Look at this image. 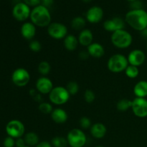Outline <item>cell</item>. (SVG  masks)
Here are the masks:
<instances>
[{
	"instance_id": "obj_17",
	"label": "cell",
	"mask_w": 147,
	"mask_h": 147,
	"mask_svg": "<svg viewBox=\"0 0 147 147\" xmlns=\"http://www.w3.org/2000/svg\"><path fill=\"white\" fill-rule=\"evenodd\" d=\"M78 42L80 45L88 47L93 43V33L88 29H84L80 32V34L78 37Z\"/></svg>"
},
{
	"instance_id": "obj_1",
	"label": "cell",
	"mask_w": 147,
	"mask_h": 147,
	"mask_svg": "<svg viewBox=\"0 0 147 147\" xmlns=\"http://www.w3.org/2000/svg\"><path fill=\"white\" fill-rule=\"evenodd\" d=\"M125 22L134 30L143 31L147 28V12L143 9L130 10L126 13Z\"/></svg>"
},
{
	"instance_id": "obj_31",
	"label": "cell",
	"mask_w": 147,
	"mask_h": 147,
	"mask_svg": "<svg viewBox=\"0 0 147 147\" xmlns=\"http://www.w3.org/2000/svg\"><path fill=\"white\" fill-rule=\"evenodd\" d=\"M96 95L94 92L90 89H87L84 93V99L88 103H92L95 100Z\"/></svg>"
},
{
	"instance_id": "obj_30",
	"label": "cell",
	"mask_w": 147,
	"mask_h": 147,
	"mask_svg": "<svg viewBox=\"0 0 147 147\" xmlns=\"http://www.w3.org/2000/svg\"><path fill=\"white\" fill-rule=\"evenodd\" d=\"M66 89L70 95H76L79 90V86L76 82L70 81L66 86Z\"/></svg>"
},
{
	"instance_id": "obj_26",
	"label": "cell",
	"mask_w": 147,
	"mask_h": 147,
	"mask_svg": "<svg viewBox=\"0 0 147 147\" xmlns=\"http://www.w3.org/2000/svg\"><path fill=\"white\" fill-rule=\"evenodd\" d=\"M51 66L47 61H42L38 65V72L43 76H46L50 73Z\"/></svg>"
},
{
	"instance_id": "obj_21",
	"label": "cell",
	"mask_w": 147,
	"mask_h": 147,
	"mask_svg": "<svg viewBox=\"0 0 147 147\" xmlns=\"http://www.w3.org/2000/svg\"><path fill=\"white\" fill-rule=\"evenodd\" d=\"M134 93L137 98H144L147 96V81L141 80L139 81L134 88Z\"/></svg>"
},
{
	"instance_id": "obj_34",
	"label": "cell",
	"mask_w": 147,
	"mask_h": 147,
	"mask_svg": "<svg viewBox=\"0 0 147 147\" xmlns=\"http://www.w3.org/2000/svg\"><path fill=\"white\" fill-rule=\"evenodd\" d=\"M15 145V140L14 138L8 136L4 141V147H14Z\"/></svg>"
},
{
	"instance_id": "obj_28",
	"label": "cell",
	"mask_w": 147,
	"mask_h": 147,
	"mask_svg": "<svg viewBox=\"0 0 147 147\" xmlns=\"http://www.w3.org/2000/svg\"><path fill=\"white\" fill-rule=\"evenodd\" d=\"M125 73H126V76L129 78H136L139 76V70L138 67L129 65L125 70Z\"/></svg>"
},
{
	"instance_id": "obj_16",
	"label": "cell",
	"mask_w": 147,
	"mask_h": 147,
	"mask_svg": "<svg viewBox=\"0 0 147 147\" xmlns=\"http://www.w3.org/2000/svg\"><path fill=\"white\" fill-rule=\"evenodd\" d=\"M22 36L26 40H32L36 34V26L32 22H25L21 27Z\"/></svg>"
},
{
	"instance_id": "obj_7",
	"label": "cell",
	"mask_w": 147,
	"mask_h": 147,
	"mask_svg": "<svg viewBox=\"0 0 147 147\" xmlns=\"http://www.w3.org/2000/svg\"><path fill=\"white\" fill-rule=\"evenodd\" d=\"M6 131L9 136L18 139L24 135L25 128L22 122L19 120H11L6 126Z\"/></svg>"
},
{
	"instance_id": "obj_6",
	"label": "cell",
	"mask_w": 147,
	"mask_h": 147,
	"mask_svg": "<svg viewBox=\"0 0 147 147\" xmlns=\"http://www.w3.org/2000/svg\"><path fill=\"white\" fill-rule=\"evenodd\" d=\"M67 140L70 147H83L87 142L86 134L79 129H73L68 132Z\"/></svg>"
},
{
	"instance_id": "obj_12",
	"label": "cell",
	"mask_w": 147,
	"mask_h": 147,
	"mask_svg": "<svg viewBox=\"0 0 147 147\" xmlns=\"http://www.w3.org/2000/svg\"><path fill=\"white\" fill-rule=\"evenodd\" d=\"M127 59L129 65L139 67L144 63L146 60V55L143 50L136 49L129 53Z\"/></svg>"
},
{
	"instance_id": "obj_24",
	"label": "cell",
	"mask_w": 147,
	"mask_h": 147,
	"mask_svg": "<svg viewBox=\"0 0 147 147\" xmlns=\"http://www.w3.org/2000/svg\"><path fill=\"white\" fill-rule=\"evenodd\" d=\"M86 24V20L82 17H75L71 21V27L75 30H80V31H82L83 30H84Z\"/></svg>"
},
{
	"instance_id": "obj_33",
	"label": "cell",
	"mask_w": 147,
	"mask_h": 147,
	"mask_svg": "<svg viewBox=\"0 0 147 147\" xmlns=\"http://www.w3.org/2000/svg\"><path fill=\"white\" fill-rule=\"evenodd\" d=\"M80 124L83 129H88L91 127V121L89 118L84 116L80 119Z\"/></svg>"
},
{
	"instance_id": "obj_10",
	"label": "cell",
	"mask_w": 147,
	"mask_h": 147,
	"mask_svg": "<svg viewBox=\"0 0 147 147\" xmlns=\"http://www.w3.org/2000/svg\"><path fill=\"white\" fill-rule=\"evenodd\" d=\"M31 10L30 7L24 2H19L14 5L12 9V15L17 21L23 22L30 17Z\"/></svg>"
},
{
	"instance_id": "obj_11",
	"label": "cell",
	"mask_w": 147,
	"mask_h": 147,
	"mask_svg": "<svg viewBox=\"0 0 147 147\" xmlns=\"http://www.w3.org/2000/svg\"><path fill=\"white\" fill-rule=\"evenodd\" d=\"M131 110L139 118L147 117V100L144 98L136 97L132 100Z\"/></svg>"
},
{
	"instance_id": "obj_29",
	"label": "cell",
	"mask_w": 147,
	"mask_h": 147,
	"mask_svg": "<svg viewBox=\"0 0 147 147\" xmlns=\"http://www.w3.org/2000/svg\"><path fill=\"white\" fill-rule=\"evenodd\" d=\"M38 109L43 114H51L53 111V106L47 102H41L39 105Z\"/></svg>"
},
{
	"instance_id": "obj_15",
	"label": "cell",
	"mask_w": 147,
	"mask_h": 147,
	"mask_svg": "<svg viewBox=\"0 0 147 147\" xmlns=\"http://www.w3.org/2000/svg\"><path fill=\"white\" fill-rule=\"evenodd\" d=\"M125 22L120 17H114L111 20H108L103 23V27L108 32L112 33L117 30H124Z\"/></svg>"
},
{
	"instance_id": "obj_39",
	"label": "cell",
	"mask_w": 147,
	"mask_h": 147,
	"mask_svg": "<svg viewBox=\"0 0 147 147\" xmlns=\"http://www.w3.org/2000/svg\"><path fill=\"white\" fill-rule=\"evenodd\" d=\"M90 55H89L88 52L86 51V50H82L80 53H79V57H80L81 60H87L89 57Z\"/></svg>"
},
{
	"instance_id": "obj_14",
	"label": "cell",
	"mask_w": 147,
	"mask_h": 147,
	"mask_svg": "<svg viewBox=\"0 0 147 147\" xmlns=\"http://www.w3.org/2000/svg\"><path fill=\"white\" fill-rule=\"evenodd\" d=\"M103 17V11L100 7L94 6L89 9L86 14V20L92 24H96L100 22Z\"/></svg>"
},
{
	"instance_id": "obj_37",
	"label": "cell",
	"mask_w": 147,
	"mask_h": 147,
	"mask_svg": "<svg viewBox=\"0 0 147 147\" xmlns=\"http://www.w3.org/2000/svg\"><path fill=\"white\" fill-rule=\"evenodd\" d=\"M15 146L17 147H24L26 146L25 142H24V138H18L15 141Z\"/></svg>"
},
{
	"instance_id": "obj_32",
	"label": "cell",
	"mask_w": 147,
	"mask_h": 147,
	"mask_svg": "<svg viewBox=\"0 0 147 147\" xmlns=\"http://www.w3.org/2000/svg\"><path fill=\"white\" fill-rule=\"evenodd\" d=\"M29 47H30V49L32 52L38 53V52H40V50H41L42 45L41 43L39 41H37V40H32V41L30 42Z\"/></svg>"
},
{
	"instance_id": "obj_43",
	"label": "cell",
	"mask_w": 147,
	"mask_h": 147,
	"mask_svg": "<svg viewBox=\"0 0 147 147\" xmlns=\"http://www.w3.org/2000/svg\"><path fill=\"white\" fill-rule=\"evenodd\" d=\"M96 147H104V146H96Z\"/></svg>"
},
{
	"instance_id": "obj_42",
	"label": "cell",
	"mask_w": 147,
	"mask_h": 147,
	"mask_svg": "<svg viewBox=\"0 0 147 147\" xmlns=\"http://www.w3.org/2000/svg\"><path fill=\"white\" fill-rule=\"evenodd\" d=\"M128 1H130V2H133V1H136V0H127Z\"/></svg>"
},
{
	"instance_id": "obj_44",
	"label": "cell",
	"mask_w": 147,
	"mask_h": 147,
	"mask_svg": "<svg viewBox=\"0 0 147 147\" xmlns=\"http://www.w3.org/2000/svg\"><path fill=\"white\" fill-rule=\"evenodd\" d=\"M24 147H30V146H24Z\"/></svg>"
},
{
	"instance_id": "obj_20",
	"label": "cell",
	"mask_w": 147,
	"mask_h": 147,
	"mask_svg": "<svg viewBox=\"0 0 147 147\" xmlns=\"http://www.w3.org/2000/svg\"><path fill=\"white\" fill-rule=\"evenodd\" d=\"M51 118L53 121L57 123H64L67 120V112L63 109L57 108V109H53L51 113Z\"/></svg>"
},
{
	"instance_id": "obj_36",
	"label": "cell",
	"mask_w": 147,
	"mask_h": 147,
	"mask_svg": "<svg viewBox=\"0 0 147 147\" xmlns=\"http://www.w3.org/2000/svg\"><path fill=\"white\" fill-rule=\"evenodd\" d=\"M131 9H142V4L140 1L136 0L133 2H131Z\"/></svg>"
},
{
	"instance_id": "obj_13",
	"label": "cell",
	"mask_w": 147,
	"mask_h": 147,
	"mask_svg": "<svg viewBox=\"0 0 147 147\" xmlns=\"http://www.w3.org/2000/svg\"><path fill=\"white\" fill-rule=\"evenodd\" d=\"M53 88V82L46 76L40 78L36 82V90L41 94H49Z\"/></svg>"
},
{
	"instance_id": "obj_3",
	"label": "cell",
	"mask_w": 147,
	"mask_h": 147,
	"mask_svg": "<svg viewBox=\"0 0 147 147\" xmlns=\"http://www.w3.org/2000/svg\"><path fill=\"white\" fill-rule=\"evenodd\" d=\"M111 42L115 47L119 49H126L131 46L133 42L132 35L125 30H120L112 33Z\"/></svg>"
},
{
	"instance_id": "obj_45",
	"label": "cell",
	"mask_w": 147,
	"mask_h": 147,
	"mask_svg": "<svg viewBox=\"0 0 147 147\" xmlns=\"http://www.w3.org/2000/svg\"><path fill=\"white\" fill-rule=\"evenodd\" d=\"M146 50H147V42H146Z\"/></svg>"
},
{
	"instance_id": "obj_27",
	"label": "cell",
	"mask_w": 147,
	"mask_h": 147,
	"mask_svg": "<svg viewBox=\"0 0 147 147\" xmlns=\"http://www.w3.org/2000/svg\"><path fill=\"white\" fill-rule=\"evenodd\" d=\"M52 145L54 147H67L68 145L67 139L63 136H55L52 139Z\"/></svg>"
},
{
	"instance_id": "obj_19",
	"label": "cell",
	"mask_w": 147,
	"mask_h": 147,
	"mask_svg": "<svg viewBox=\"0 0 147 147\" xmlns=\"http://www.w3.org/2000/svg\"><path fill=\"white\" fill-rule=\"evenodd\" d=\"M107 129L106 126L101 123H96L90 127V134L95 139H103L106 134Z\"/></svg>"
},
{
	"instance_id": "obj_4",
	"label": "cell",
	"mask_w": 147,
	"mask_h": 147,
	"mask_svg": "<svg viewBox=\"0 0 147 147\" xmlns=\"http://www.w3.org/2000/svg\"><path fill=\"white\" fill-rule=\"evenodd\" d=\"M127 57L122 54H115L108 60L107 67L111 72L119 73L125 71L129 65Z\"/></svg>"
},
{
	"instance_id": "obj_18",
	"label": "cell",
	"mask_w": 147,
	"mask_h": 147,
	"mask_svg": "<svg viewBox=\"0 0 147 147\" xmlns=\"http://www.w3.org/2000/svg\"><path fill=\"white\" fill-rule=\"evenodd\" d=\"M89 55L94 58H100L104 55L105 50L102 45L98 42H93L87 47Z\"/></svg>"
},
{
	"instance_id": "obj_22",
	"label": "cell",
	"mask_w": 147,
	"mask_h": 147,
	"mask_svg": "<svg viewBox=\"0 0 147 147\" xmlns=\"http://www.w3.org/2000/svg\"><path fill=\"white\" fill-rule=\"evenodd\" d=\"M78 44V40L74 35L67 34L64 38V46L68 51H73L76 50Z\"/></svg>"
},
{
	"instance_id": "obj_25",
	"label": "cell",
	"mask_w": 147,
	"mask_h": 147,
	"mask_svg": "<svg viewBox=\"0 0 147 147\" xmlns=\"http://www.w3.org/2000/svg\"><path fill=\"white\" fill-rule=\"evenodd\" d=\"M132 100L129 99L123 98L119 100L116 104V108L119 111H126L129 109H131Z\"/></svg>"
},
{
	"instance_id": "obj_40",
	"label": "cell",
	"mask_w": 147,
	"mask_h": 147,
	"mask_svg": "<svg viewBox=\"0 0 147 147\" xmlns=\"http://www.w3.org/2000/svg\"><path fill=\"white\" fill-rule=\"evenodd\" d=\"M34 147H53V145H52V144H50V142L44 141V142H40L37 146Z\"/></svg>"
},
{
	"instance_id": "obj_9",
	"label": "cell",
	"mask_w": 147,
	"mask_h": 147,
	"mask_svg": "<svg viewBox=\"0 0 147 147\" xmlns=\"http://www.w3.org/2000/svg\"><path fill=\"white\" fill-rule=\"evenodd\" d=\"M11 80L15 86L18 87H24L30 82V75L26 69L20 67L13 72L11 75Z\"/></svg>"
},
{
	"instance_id": "obj_23",
	"label": "cell",
	"mask_w": 147,
	"mask_h": 147,
	"mask_svg": "<svg viewBox=\"0 0 147 147\" xmlns=\"http://www.w3.org/2000/svg\"><path fill=\"white\" fill-rule=\"evenodd\" d=\"M24 142H25L26 145L30 147L36 146L40 142H39V136L34 132H28L26 134L24 137Z\"/></svg>"
},
{
	"instance_id": "obj_2",
	"label": "cell",
	"mask_w": 147,
	"mask_h": 147,
	"mask_svg": "<svg viewBox=\"0 0 147 147\" xmlns=\"http://www.w3.org/2000/svg\"><path fill=\"white\" fill-rule=\"evenodd\" d=\"M30 17L31 22L37 27H48L51 23V14L49 9L41 4L34 7Z\"/></svg>"
},
{
	"instance_id": "obj_35",
	"label": "cell",
	"mask_w": 147,
	"mask_h": 147,
	"mask_svg": "<svg viewBox=\"0 0 147 147\" xmlns=\"http://www.w3.org/2000/svg\"><path fill=\"white\" fill-rule=\"evenodd\" d=\"M24 3H25L29 7H37L40 5V3L41 2V0H23Z\"/></svg>"
},
{
	"instance_id": "obj_38",
	"label": "cell",
	"mask_w": 147,
	"mask_h": 147,
	"mask_svg": "<svg viewBox=\"0 0 147 147\" xmlns=\"http://www.w3.org/2000/svg\"><path fill=\"white\" fill-rule=\"evenodd\" d=\"M41 5L44 6V7H47L49 9L53 6V3H54V0H41Z\"/></svg>"
},
{
	"instance_id": "obj_41",
	"label": "cell",
	"mask_w": 147,
	"mask_h": 147,
	"mask_svg": "<svg viewBox=\"0 0 147 147\" xmlns=\"http://www.w3.org/2000/svg\"><path fill=\"white\" fill-rule=\"evenodd\" d=\"M82 1H83V2L88 3V2H90V1H92V0H82Z\"/></svg>"
},
{
	"instance_id": "obj_8",
	"label": "cell",
	"mask_w": 147,
	"mask_h": 147,
	"mask_svg": "<svg viewBox=\"0 0 147 147\" xmlns=\"http://www.w3.org/2000/svg\"><path fill=\"white\" fill-rule=\"evenodd\" d=\"M47 33L52 38L61 40L67 35V28L62 23L52 22L47 27Z\"/></svg>"
},
{
	"instance_id": "obj_5",
	"label": "cell",
	"mask_w": 147,
	"mask_h": 147,
	"mask_svg": "<svg viewBox=\"0 0 147 147\" xmlns=\"http://www.w3.org/2000/svg\"><path fill=\"white\" fill-rule=\"evenodd\" d=\"M70 93L66 88L62 86H57L53 88V90L49 93V99L50 102L55 105L60 106L67 103L70 99Z\"/></svg>"
}]
</instances>
